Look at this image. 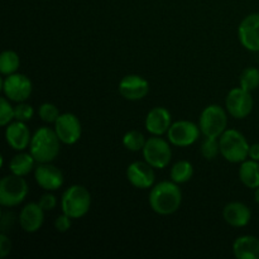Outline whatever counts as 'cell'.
Returning a JSON list of instances; mask_svg holds the SVG:
<instances>
[{
	"instance_id": "cell-15",
	"label": "cell",
	"mask_w": 259,
	"mask_h": 259,
	"mask_svg": "<svg viewBox=\"0 0 259 259\" xmlns=\"http://www.w3.org/2000/svg\"><path fill=\"white\" fill-rule=\"evenodd\" d=\"M119 94L125 100L138 101L146 98L149 93V82L139 75H126L118 85Z\"/></svg>"
},
{
	"instance_id": "cell-31",
	"label": "cell",
	"mask_w": 259,
	"mask_h": 259,
	"mask_svg": "<svg viewBox=\"0 0 259 259\" xmlns=\"http://www.w3.org/2000/svg\"><path fill=\"white\" fill-rule=\"evenodd\" d=\"M38 204L40 205L45 211H52L57 206V197L52 194V191H46L38 200Z\"/></svg>"
},
{
	"instance_id": "cell-35",
	"label": "cell",
	"mask_w": 259,
	"mask_h": 259,
	"mask_svg": "<svg viewBox=\"0 0 259 259\" xmlns=\"http://www.w3.org/2000/svg\"><path fill=\"white\" fill-rule=\"evenodd\" d=\"M254 199H255V202H257V204L259 205V187H258V189H255Z\"/></svg>"
},
{
	"instance_id": "cell-4",
	"label": "cell",
	"mask_w": 259,
	"mask_h": 259,
	"mask_svg": "<svg viewBox=\"0 0 259 259\" xmlns=\"http://www.w3.org/2000/svg\"><path fill=\"white\" fill-rule=\"evenodd\" d=\"M219 143L220 154L230 163H242L248 158L250 144L237 129H227L219 137Z\"/></svg>"
},
{
	"instance_id": "cell-14",
	"label": "cell",
	"mask_w": 259,
	"mask_h": 259,
	"mask_svg": "<svg viewBox=\"0 0 259 259\" xmlns=\"http://www.w3.org/2000/svg\"><path fill=\"white\" fill-rule=\"evenodd\" d=\"M126 180L137 189H151L156 181L154 168L146 161L132 162L126 168Z\"/></svg>"
},
{
	"instance_id": "cell-24",
	"label": "cell",
	"mask_w": 259,
	"mask_h": 259,
	"mask_svg": "<svg viewBox=\"0 0 259 259\" xmlns=\"http://www.w3.org/2000/svg\"><path fill=\"white\" fill-rule=\"evenodd\" d=\"M20 66V57L14 51H4L0 56V72L4 76L13 75Z\"/></svg>"
},
{
	"instance_id": "cell-21",
	"label": "cell",
	"mask_w": 259,
	"mask_h": 259,
	"mask_svg": "<svg viewBox=\"0 0 259 259\" xmlns=\"http://www.w3.org/2000/svg\"><path fill=\"white\" fill-rule=\"evenodd\" d=\"M239 180L248 189H258L259 187V162L254 159H245L240 163Z\"/></svg>"
},
{
	"instance_id": "cell-20",
	"label": "cell",
	"mask_w": 259,
	"mask_h": 259,
	"mask_svg": "<svg viewBox=\"0 0 259 259\" xmlns=\"http://www.w3.org/2000/svg\"><path fill=\"white\" fill-rule=\"evenodd\" d=\"M233 253L238 259H259V238L242 235L233 243Z\"/></svg>"
},
{
	"instance_id": "cell-7",
	"label": "cell",
	"mask_w": 259,
	"mask_h": 259,
	"mask_svg": "<svg viewBox=\"0 0 259 259\" xmlns=\"http://www.w3.org/2000/svg\"><path fill=\"white\" fill-rule=\"evenodd\" d=\"M143 158L153 168H166L172 159L171 143L162 137L152 136L147 139L144 148L142 149Z\"/></svg>"
},
{
	"instance_id": "cell-33",
	"label": "cell",
	"mask_w": 259,
	"mask_h": 259,
	"mask_svg": "<svg viewBox=\"0 0 259 259\" xmlns=\"http://www.w3.org/2000/svg\"><path fill=\"white\" fill-rule=\"evenodd\" d=\"M12 252V240L5 233L0 234V257L5 258Z\"/></svg>"
},
{
	"instance_id": "cell-29",
	"label": "cell",
	"mask_w": 259,
	"mask_h": 259,
	"mask_svg": "<svg viewBox=\"0 0 259 259\" xmlns=\"http://www.w3.org/2000/svg\"><path fill=\"white\" fill-rule=\"evenodd\" d=\"M14 120V106L12 105V101L4 96V98H2V100H0V125L7 126L8 124H10Z\"/></svg>"
},
{
	"instance_id": "cell-16",
	"label": "cell",
	"mask_w": 259,
	"mask_h": 259,
	"mask_svg": "<svg viewBox=\"0 0 259 259\" xmlns=\"http://www.w3.org/2000/svg\"><path fill=\"white\" fill-rule=\"evenodd\" d=\"M5 141L10 148L22 152L29 148L32 134L24 121L14 120L5 126Z\"/></svg>"
},
{
	"instance_id": "cell-23",
	"label": "cell",
	"mask_w": 259,
	"mask_h": 259,
	"mask_svg": "<svg viewBox=\"0 0 259 259\" xmlns=\"http://www.w3.org/2000/svg\"><path fill=\"white\" fill-rule=\"evenodd\" d=\"M169 176L174 182H176L177 185L186 184L194 176V166L190 161L186 159H181V161H177L172 164L171 172H169Z\"/></svg>"
},
{
	"instance_id": "cell-10",
	"label": "cell",
	"mask_w": 259,
	"mask_h": 259,
	"mask_svg": "<svg viewBox=\"0 0 259 259\" xmlns=\"http://www.w3.org/2000/svg\"><path fill=\"white\" fill-rule=\"evenodd\" d=\"M253 101L252 93L239 88H234L228 93L225 98V108L227 111L235 119H244L252 113Z\"/></svg>"
},
{
	"instance_id": "cell-1",
	"label": "cell",
	"mask_w": 259,
	"mask_h": 259,
	"mask_svg": "<svg viewBox=\"0 0 259 259\" xmlns=\"http://www.w3.org/2000/svg\"><path fill=\"white\" fill-rule=\"evenodd\" d=\"M151 209L156 214L172 215L180 209L182 204V191L176 182L162 181L153 185L148 196Z\"/></svg>"
},
{
	"instance_id": "cell-9",
	"label": "cell",
	"mask_w": 259,
	"mask_h": 259,
	"mask_svg": "<svg viewBox=\"0 0 259 259\" xmlns=\"http://www.w3.org/2000/svg\"><path fill=\"white\" fill-rule=\"evenodd\" d=\"M200 134L201 129L199 124H195L190 120H177L169 126L167 138L172 146L185 148L196 143L197 139L200 138Z\"/></svg>"
},
{
	"instance_id": "cell-5",
	"label": "cell",
	"mask_w": 259,
	"mask_h": 259,
	"mask_svg": "<svg viewBox=\"0 0 259 259\" xmlns=\"http://www.w3.org/2000/svg\"><path fill=\"white\" fill-rule=\"evenodd\" d=\"M199 126L204 137L219 138L228 126V114L219 104L207 105L200 114Z\"/></svg>"
},
{
	"instance_id": "cell-34",
	"label": "cell",
	"mask_w": 259,
	"mask_h": 259,
	"mask_svg": "<svg viewBox=\"0 0 259 259\" xmlns=\"http://www.w3.org/2000/svg\"><path fill=\"white\" fill-rule=\"evenodd\" d=\"M248 158L254 159V161L259 162V143H253L249 147V154H248Z\"/></svg>"
},
{
	"instance_id": "cell-32",
	"label": "cell",
	"mask_w": 259,
	"mask_h": 259,
	"mask_svg": "<svg viewBox=\"0 0 259 259\" xmlns=\"http://www.w3.org/2000/svg\"><path fill=\"white\" fill-rule=\"evenodd\" d=\"M71 225H72V218L66 215L65 212H62V214L56 218L55 228L58 233L68 232L71 229Z\"/></svg>"
},
{
	"instance_id": "cell-25",
	"label": "cell",
	"mask_w": 259,
	"mask_h": 259,
	"mask_svg": "<svg viewBox=\"0 0 259 259\" xmlns=\"http://www.w3.org/2000/svg\"><path fill=\"white\" fill-rule=\"evenodd\" d=\"M239 86L244 90L255 91L259 88V70L255 67H247L239 77Z\"/></svg>"
},
{
	"instance_id": "cell-13",
	"label": "cell",
	"mask_w": 259,
	"mask_h": 259,
	"mask_svg": "<svg viewBox=\"0 0 259 259\" xmlns=\"http://www.w3.org/2000/svg\"><path fill=\"white\" fill-rule=\"evenodd\" d=\"M238 38L245 50L259 52V13H252L240 22Z\"/></svg>"
},
{
	"instance_id": "cell-30",
	"label": "cell",
	"mask_w": 259,
	"mask_h": 259,
	"mask_svg": "<svg viewBox=\"0 0 259 259\" xmlns=\"http://www.w3.org/2000/svg\"><path fill=\"white\" fill-rule=\"evenodd\" d=\"M14 114H15V120H19V121H29L30 119L33 118L34 115V109L30 104L25 103H18L17 106H14Z\"/></svg>"
},
{
	"instance_id": "cell-2",
	"label": "cell",
	"mask_w": 259,
	"mask_h": 259,
	"mask_svg": "<svg viewBox=\"0 0 259 259\" xmlns=\"http://www.w3.org/2000/svg\"><path fill=\"white\" fill-rule=\"evenodd\" d=\"M61 151V141L56 134L55 129L50 126H39L32 134L29 144V152L37 163L53 162Z\"/></svg>"
},
{
	"instance_id": "cell-27",
	"label": "cell",
	"mask_w": 259,
	"mask_h": 259,
	"mask_svg": "<svg viewBox=\"0 0 259 259\" xmlns=\"http://www.w3.org/2000/svg\"><path fill=\"white\" fill-rule=\"evenodd\" d=\"M200 152H201L202 157L207 161H212L217 158L220 154V143L219 138H210V137H205L204 142H202L201 147H200Z\"/></svg>"
},
{
	"instance_id": "cell-19",
	"label": "cell",
	"mask_w": 259,
	"mask_h": 259,
	"mask_svg": "<svg viewBox=\"0 0 259 259\" xmlns=\"http://www.w3.org/2000/svg\"><path fill=\"white\" fill-rule=\"evenodd\" d=\"M223 219L228 225L234 228H244L252 219V211L240 201H232L223 209Z\"/></svg>"
},
{
	"instance_id": "cell-6",
	"label": "cell",
	"mask_w": 259,
	"mask_h": 259,
	"mask_svg": "<svg viewBox=\"0 0 259 259\" xmlns=\"http://www.w3.org/2000/svg\"><path fill=\"white\" fill-rule=\"evenodd\" d=\"M29 187L22 176L8 175L0 181V204L4 207H14L22 204L28 196Z\"/></svg>"
},
{
	"instance_id": "cell-12",
	"label": "cell",
	"mask_w": 259,
	"mask_h": 259,
	"mask_svg": "<svg viewBox=\"0 0 259 259\" xmlns=\"http://www.w3.org/2000/svg\"><path fill=\"white\" fill-rule=\"evenodd\" d=\"M34 179L38 186L45 191H57L65 182L62 171L52 162L48 163H38L34 168Z\"/></svg>"
},
{
	"instance_id": "cell-22",
	"label": "cell",
	"mask_w": 259,
	"mask_h": 259,
	"mask_svg": "<svg viewBox=\"0 0 259 259\" xmlns=\"http://www.w3.org/2000/svg\"><path fill=\"white\" fill-rule=\"evenodd\" d=\"M35 163H37V161L30 154V152L27 153V152L22 151L13 157L9 163V169L13 175L24 177L29 175L32 171H34Z\"/></svg>"
},
{
	"instance_id": "cell-17",
	"label": "cell",
	"mask_w": 259,
	"mask_h": 259,
	"mask_svg": "<svg viewBox=\"0 0 259 259\" xmlns=\"http://www.w3.org/2000/svg\"><path fill=\"white\" fill-rule=\"evenodd\" d=\"M172 124V116L168 109L163 106H156L148 111L144 120V126L151 136L162 137L167 134Z\"/></svg>"
},
{
	"instance_id": "cell-3",
	"label": "cell",
	"mask_w": 259,
	"mask_h": 259,
	"mask_svg": "<svg viewBox=\"0 0 259 259\" xmlns=\"http://www.w3.org/2000/svg\"><path fill=\"white\" fill-rule=\"evenodd\" d=\"M91 207V194L85 186L72 185L65 190L61 197L62 212L72 219H81Z\"/></svg>"
},
{
	"instance_id": "cell-18",
	"label": "cell",
	"mask_w": 259,
	"mask_h": 259,
	"mask_svg": "<svg viewBox=\"0 0 259 259\" xmlns=\"http://www.w3.org/2000/svg\"><path fill=\"white\" fill-rule=\"evenodd\" d=\"M45 210L40 207L38 202H28L19 214L20 228L25 233H37L45 223Z\"/></svg>"
},
{
	"instance_id": "cell-28",
	"label": "cell",
	"mask_w": 259,
	"mask_h": 259,
	"mask_svg": "<svg viewBox=\"0 0 259 259\" xmlns=\"http://www.w3.org/2000/svg\"><path fill=\"white\" fill-rule=\"evenodd\" d=\"M38 115H39L40 120L48 124H55L58 116L61 115L60 110L57 106L52 103H43L40 104L38 108Z\"/></svg>"
},
{
	"instance_id": "cell-8",
	"label": "cell",
	"mask_w": 259,
	"mask_h": 259,
	"mask_svg": "<svg viewBox=\"0 0 259 259\" xmlns=\"http://www.w3.org/2000/svg\"><path fill=\"white\" fill-rule=\"evenodd\" d=\"M3 94L13 103H23L30 98L33 91V83L24 73H13L5 76L2 81Z\"/></svg>"
},
{
	"instance_id": "cell-11",
	"label": "cell",
	"mask_w": 259,
	"mask_h": 259,
	"mask_svg": "<svg viewBox=\"0 0 259 259\" xmlns=\"http://www.w3.org/2000/svg\"><path fill=\"white\" fill-rule=\"evenodd\" d=\"M53 125H55L53 129L60 138L61 143L66 146H72L77 143L82 134V125H81L80 119L72 113L61 114Z\"/></svg>"
},
{
	"instance_id": "cell-26",
	"label": "cell",
	"mask_w": 259,
	"mask_h": 259,
	"mask_svg": "<svg viewBox=\"0 0 259 259\" xmlns=\"http://www.w3.org/2000/svg\"><path fill=\"white\" fill-rule=\"evenodd\" d=\"M147 139L139 131H129L123 137V146L131 152H139L144 148Z\"/></svg>"
}]
</instances>
